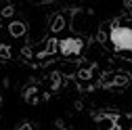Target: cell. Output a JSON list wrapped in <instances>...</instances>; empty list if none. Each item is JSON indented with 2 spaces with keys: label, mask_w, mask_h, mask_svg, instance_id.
<instances>
[{
  "label": "cell",
  "mask_w": 132,
  "mask_h": 130,
  "mask_svg": "<svg viewBox=\"0 0 132 130\" xmlns=\"http://www.w3.org/2000/svg\"><path fill=\"white\" fill-rule=\"evenodd\" d=\"M109 40L115 51H128L132 53V27L126 25H113L109 31Z\"/></svg>",
  "instance_id": "cell-1"
},
{
  "label": "cell",
  "mask_w": 132,
  "mask_h": 130,
  "mask_svg": "<svg viewBox=\"0 0 132 130\" xmlns=\"http://www.w3.org/2000/svg\"><path fill=\"white\" fill-rule=\"evenodd\" d=\"M82 48H84V42H82L80 38H63V40H59V51L65 57L82 55Z\"/></svg>",
  "instance_id": "cell-2"
},
{
  "label": "cell",
  "mask_w": 132,
  "mask_h": 130,
  "mask_svg": "<svg viewBox=\"0 0 132 130\" xmlns=\"http://www.w3.org/2000/svg\"><path fill=\"white\" fill-rule=\"evenodd\" d=\"M25 27H21V25H13V34H21Z\"/></svg>",
  "instance_id": "cell-3"
},
{
  "label": "cell",
  "mask_w": 132,
  "mask_h": 130,
  "mask_svg": "<svg viewBox=\"0 0 132 130\" xmlns=\"http://www.w3.org/2000/svg\"><path fill=\"white\" fill-rule=\"evenodd\" d=\"M19 130H31V128H29V124H23V126H21Z\"/></svg>",
  "instance_id": "cell-4"
}]
</instances>
